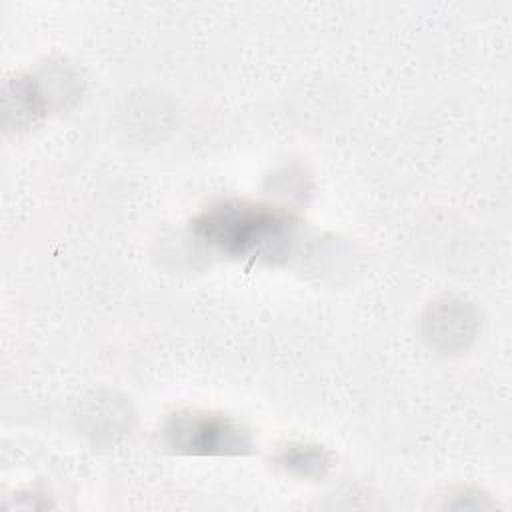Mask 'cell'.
I'll return each mask as SVG.
<instances>
[{"instance_id": "1", "label": "cell", "mask_w": 512, "mask_h": 512, "mask_svg": "<svg viewBox=\"0 0 512 512\" xmlns=\"http://www.w3.org/2000/svg\"><path fill=\"white\" fill-rule=\"evenodd\" d=\"M200 228L204 238L240 256H258L268 248L274 250L290 236V224L284 216L244 204H222L210 210L200 220Z\"/></svg>"}]
</instances>
